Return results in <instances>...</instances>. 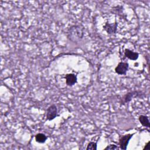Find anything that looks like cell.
Segmentation results:
<instances>
[{
    "label": "cell",
    "instance_id": "cell-10",
    "mask_svg": "<svg viewBox=\"0 0 150 150\" xmlns=\"http://www.w3.org/2000/svg\"><path fill=\"white\" fill-rule=\"evenodd\" d=\"M97 142H90L87 147H86V149L87 150H96L97 148Z\"/></svg>",
    "mask_w": 150,
    "mask_h": 150
},
{
    "label": "cell",
    "instance_id": "cell-4",
    "mask_svg": "<svg viewBox=\"0 0 150 150\" xmlns=\"http://www.w3.org/2000/svg\"><path fill=\"white\" fill-rule=\"evenodd\" d=\"M141 92L140 91H132L130 92H128L127 93H126L121 98V104L122 105H124L128 102H129L130 101H131V100L135 97H137L139 93Z\"/></svg>",
    "mask_w": 150,
    "mask_h": 150
},
{
    "label": "cell",
    "instance_id": "cell-2",
    "mask_svg": "<svg viewBox=\"0 0 150 150\" xmlns=\"http://www.w3.org/2000/svg\"><path fill=\"white\" fill-rule=\"evenodd\" d=\"M134 134H127L121 136L119 139V146L121 149H127L129 140L132 138Z\"/></svg>",
    "mask_w": 150,
    "mask_h": 150
},
{
    "label": "cell",
    "instance_id": "cell-3",
    "mask_svg": "<svg viewBox=\"0 0 150 150\" xmlns=\"http://www.w3.org/2000/svg\"><path fill=\"white\" fill-rule=\"evenodd\" d=\"M129 64L127 62H120L115 68L116 73L120 75H124L128 70Z\"/></svg>",
    "mask_w": 150,
    "mask_h": 150
},
{
    "label": "cell",
    "instance_id": "cell-7",
    "mask_svg": "<svg viewBox=\"0 0 150 150\" xmlns=\"http://www.w3.org/2000/svg\"><path fill=\"white\" fill-rule=\"evenodd\" d=\"M124 56L130 60H136L139 57V53L128 49H125L124 50Z\"/></svg>",
    "mask_w": 150,
    "mask_h": 150
},
{
    "label": "cell",
    "instance_id": "cell-1",
    "mask_svg": "<svg viewBox=\"0 0 150 150\" xmlns=\"http://www.w3.org/2000/svg\"><path fill=\"white\" fill-rule=\"evenodd\" d=\"M59 116L57 114V108L55 104L50 105L47 109L46 118L47 120L51 121Z\"/></svg>",
    "mask_w": 150,
    "mask_h": 150
},
{
    "label": "cell",
    "instance_id": "cell-9",
    "mask_svg": "<svg viewBox=\"0 0 150 150\" xmlns=\"http://www.w3.org/2000/svg\"><path fill=\"white\" fill-rule=\"evenodd\" d=\"M35 138L36 142L38 143L43 144V143H45V141H46L47 137L46 136L45 134L43 133H38L35 135Z\"/></svg>",
    "mask_w": 150,
    "mask_h": 150
},
{
    "label": "cell",
    "instance_id": "cell-12",
    "mask_svg": "<svg viewBox=\"0 0 150 150\" xmlns=\"http://www.w3.org/2000/svg\"><path fill=\"white\" fill-rule=\"evenodd\" d=\"M150 141H148V142L146 143L144 148V149H145V150H149L150 149Z\"/></svg>",
    "mask_w": 150,
    "mask_h": 150
},
{
    "label": "cell",
    "instance_id": "cell-5",
    "mask_svg": "<svg viewBox=\"0 0 150 150\" xmlns=\"http://www.w3.org/2000/svg\"><path fill=\"white\" fill-rule=\"evenodd\" d=\"M118 23L114 22V23H108L107 22L103 26L104 30L106 31V32L109 35L115 34L117 32Z\"/></svg>",
    "mask_w": 150,
    "mask_h": 150
},
{
    "label": "cell",
    "instance_id": "cell-11",
    "mask_svg": "<svg viewBox=\"0 0 150 150\" xmlns=\"http://www.w3.org/2000/svg\"><path fill=\"white\" fill-rule=\"evenodd\" d=\"M120 149V147H118L115 144H111L107 145L104 149V150H117V149Z\"/></svg>",
    "mask_w": 150,
    "mask_h": 150
},
{
    "label": "cell",
    "instance_id": "cell-6",
    "mask_svg": "<svg viewBox=\"0 0 150 150\" xmlns=\"http://www.w3.org/2000/svg\"><path fill=\"white\" fill-rule=\"evenodd\" d=\"M66 79V84L68 86H73L77 82V79L76 75L73 73H68L67 74L65 77Z\"/></svg>",
    "mask_w": 150,
    "mask_h": 150
},
{
    "label": "cell",
    "instance_id": "cell-8",
    "mask_svg": "<svg viewBox=\"0 0 150 150\" xmlns=\"http://www.w3.org/2000/svg\"><path fill=\"white\" fill-rule=\"evenodd\" d=\"M138 120L143 127H145L147 128L150 127L149 120L148 116L145 115H141L138 117Z\"/></svg>",
    "mask_w": 150,
    "mask_h": 150
}]
</instances>
